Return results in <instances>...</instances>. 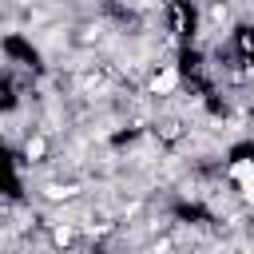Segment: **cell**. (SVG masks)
I'll return each mask as SVG.
<instances>
[{"mask_svg":"<svg viewBox=\"0 0 254 254\" xmlns=\"http://www.w3.org/2000/svg\"><path fill=\"white\" fill-rule=\"evenodd\" d=\"M175 83H179V71L167 67V71H159V75L151 79V91H155V95H167V91H175Z\"/></svg>","mask_w":254,"mask_h":254,"instance_id":"6da1fadb","label":"cell"},{"mask_svg":"<svg viewBox=\"0 0 254 254\" xmlns=\"http://www.w3.org/2000/svg\"><path fill=\"white\" fill-rule=\"evenodd\" d=\"M250 171H254V159H238V163H234V167H230V175H234V179H238V183H242V179H246V175H250Z\"/></svg>","mask_w":254,"mask_h":254,"instance_id":"7a4b0ae2","label":"cell"},{"mask_svg":"<svg viewBox=\"0 0 254 254\" xmlns=\"http://www.w3.org/2000/svg\"><path fill=\"white\" fill-rule=\"evenodd\" d=\"M24 155H28V159H40V155H44V139H28Z\"/></svg>","mask_w":254,"mask_h":254,"instance_id":"3957f363","label":"cell"},{"mask_svg":"<svg viewBox=\"0 0 254 254\" xmlns=\"http://www.w3.org/2000/svg\"><path fill=\"white\" fill-rule=\"evenodd\" d=\"M71 234H75L71 226H56V242H60V246H67V242H71Z\"/></svg>","mask_w":254,"mask_h":254,"instance_id":"277c9868","label":"cell"},{"mask_svg":"<svg viewBox=\"0 0 254 254\" xmlns=\"http://www.w3.org/2000/svg\"><path fill=\"white\" fill-rule=\"evenodd\" d=\"M67 194H75L71 187H48V198H67Z\"/></svg>","mask_w":254,"mask_h":254,"instance_id":"5b68a950","label":"cell"},{"mask_svg":"<svg viewBox=\"0 0 254 254\" xmlns=\"http://www.w3.org/2000/svg\"><path fill=\"white\" fill-rule=\"evenodd\" d=\"M242 194H246V198H250V202H254V171H250V175H246V179H242Z\"/></svg>","mask_w":254,"mask_h":254,"instance_id":"8992f818","label":"cell"}]
</instances>
